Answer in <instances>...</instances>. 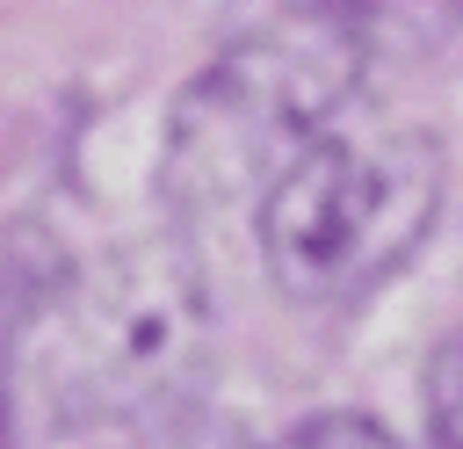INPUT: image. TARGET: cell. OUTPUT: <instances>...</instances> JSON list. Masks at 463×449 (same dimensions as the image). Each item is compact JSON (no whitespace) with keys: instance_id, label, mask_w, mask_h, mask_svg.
Instances as JSON below:
<instances>
[{"instance_id":"cell-4","label":"cell","mask_w":463,"mask_h":449,"mask_svg":"<svg viewBox=\"0 0 463 449\" xmlns=\"http://www.w3.org/2000/svg\"><path fill=\"white\" fill-rule=\"evenodd\" d=\"M427 420H434V449H463V333L427 369Z\"/></svg>"},{"instance_id":"cell-5","label":"cell","mask_w":463,"mask_h":449,"mask_svg":"<svg viewBox=\"0 0 463 449\" xmlns=\"http://www.w3.org/2000/svg\"><path fill=\"white\" fill-rule=\"evenodd\" d=\"M289 449H398V435H383L369 413H318L289 435Z\"/></svg>"},{"instance_id":"cell-3","label":"cell","mask_w":463,"mask_h":449,"mask_svg":"<svg viewBox=\"0 0 463 449\" xmlns=\"http://www.w3.org/2000/svg\"><path fill=\"white\" fill-rule=\"evenodd\" d=\"M441 210V152L405 123L318 130L260 196V253L297 304H354L383 290Z\"/></svg>"},{"instance_id":"cell-1","label":"cell","mask_w":463,"mask_h":449,"mask_svg":"<svg viewBox=\"0 0 463 449\" xmlns=\"http://www.w3.org/2000/svg\"><path fill=\"white\" fill-rule=\"evenodd\" d=\"M14 391L51 427L174 420L210 362V290L188 246L137 239L65 268L14 319Z\"/></svg>"},{"instance_id":"cell-2","label":"cell","mask_w":463,"mask_h":449,"mask_svg":"<svg viewBox=\"0 0 463 449\" xmlns=\"http://www.w3.org/2000/svg\"><path fill=\"white\" fill-rule=\"evenodd\" d=\"M362 72L354 0H246L224 58L188 80L166 123V196L181 210H232L333 123Z\"/></svg>"},{"instance_id":"cell-6","label":"cell","mask_w":463,"mask_h":449,"mask_svg":"<svg viewBox=\"0 0 463 449\" xmlns=\"http://www.w3.org/2000/svg\"><path fill=\"white\" fill-rule=\"evenodd\" d=\"M152 449H253V435H246V427H232V420H203V413H174V420H159V435H152Z\"/></svg>"}]
</instances>
